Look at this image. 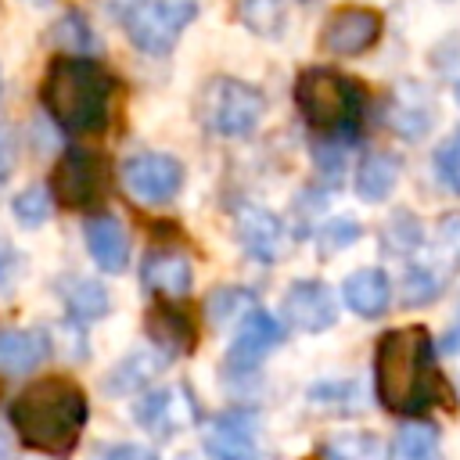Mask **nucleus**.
I'll return each mask as SVG.
<instances>
[{
  "instance_id": "obj_17",
  "label": "nucleus",
  "mask_w": 460,
  "mask_h": 460,
  "mask_svg": "<svg viewBox=\"0 0 460 460\" xmlns=\"http://www.w3.org/2000/svg\"><path fill=\"white\" fill-rule=\"evenodd\" d=\"M83 237H86V248H90L93 262L104 273H122L129 266V234L115 216L104 212V216L86 219Z\"/></svg>"
},
{
  "instance_id": "obj_7",
  "label": "nucleus",
  "mask_w": 460,
  "mask_h": 460,
  "mask_svg": "<svg viewBox=\"0 0 460 460\" xmlns=\"http://www.w3.org/2000/svg\"><path fill=\"white\" fill-rule=\"evenodd\" d=\"M108 190V162L104 155L90 147H68L54 172H50V194L65 208H90Z\"/></svg>"
},
{
  "instance_id": "obj_24",
  "label": "nucleus",
  "mask_w": 460,
  "mask_h": 460,
  "mask_svg": "<svg viewBox=\"0 0 460 460\" xmlns=\"http://www.w3.org/2000/svg\"><path fill=\"white\" fill-rule=\"evenodd\" d=\"M388 460H438V428L428 420L399 428L388 446Z\"/></svg>"
},
{
  "instance_id": "obj_8",
  "label": "nucleus",
  "mask_w": 460,
  "mask_h": 460,
  "mask_svg": "<svg viewBox=\"0 0 460 460\" xmlns=\"http://www.w3.org/2000/svg\"><path fill=\"white\" fill-rule=\"evenodd\" d=\"M119 180L133 201L165 205L183 187V165H180V158H172L165 151H140V155H129L122 162Z\"/></svg>"
},
{
  "instance_id": "obj_37",
  "label": "nucleus",
  "mask_w": 460,
  "mask_h": 460,
  "mask_svg": "<svg viewBox=\"0 0 460 460\" xmlns=\"http://www.w3.org/2000/svg\"><path fill=\"white\" fill-rule=\"evenodd\" d=\"M11 270H14V252H11V248L0 241V284L7 280V273H11Z\"/></svg>"
},
{
  "instance_id": "obj_36",
  "label": "nucleus",
  "mask_w": 460,
  "mask_h": 460,
  "mask_svg": "<svg viewBox=\"0 0 460 460\" xmlns=\"http://www.w3.org/2000/svg\"><path fill=\"white\" fill-rule=\"evenodd\" d=\"M446 356H460V305H456V313H453V323L446 327V334H442V345H438Z\"/></svg>"
},
{
  "instance_id": "obj_32",
  "label": "nucleus",
  "mask_w": 460,
  "mask_h": 460,
  "mask_svg": "<svg viewBox=\"0 0 460 460\" xmlns=\"http://www.w3.org/2000/svg\"><path fill=\"white\" fill-rule=\"evenodd\" d=\"M356 237H359V223L356 219H345V216L341 219H331V223H323L316 230V244H320L323 255H334V252L349 248Z\"/></svg>"
},
{
  "instance_id": "obj_10",
  "label": "nucleus",
  "mask_w": 460,
  "mask_h": 460,
  "mask_svg": "<svg viewBox=\"0 0 460 460\" xmlns=\"http://www.w3.org/2000/svg\"><path fill=\"white\" fill-rule=\"evenodd\" d=\"M133 417L140 428H147L155 438H172L183 428L198 424V399L187 385H169L158 392H147L137 406Z\"/></svg>"
},
{
  "instance_id": "obj_9",
  "label": "nucleus",
  "mask_w": 460,
  "mask_h": 460,
  "mask_svg": "<svg viewBox=\"0 0 460 460\" xmlns=\"http://www.w3.org/2000/svg\"><path fill=\"white\" fill-rule=\"evenodd\" d=\"M381 29H385L381 11L349 4V7L331 11V18L320 29V47L338 58H359L381 40Z\"/></svg>"
},
{
  "instance_id": "obj_1",
  "label": "nucleus",
  "mask_w": 460,
  "mask_h": 460,
  "mask_svg": "<svg viewBox=\"0 0 460 460\" xmlns=\"http://www.w3.org/2000/svg\"><path fill=\"white\" fill-rule=\"evenodd\" d=\"M374 388L385 410L406 417H417L431 406H456V395L438 370L431 334L413 323L381 334L374 352Z\"/></svg>"
},
{
  "instance_id": "obj_19",
  "label": "nucleus",
  "mask_w": 460,
  "mask_h": 460,
  "mask_svg": "<svg viewBox=\"0 0 460 460\" xmlns=\"http://www.w3.org/2000/svg\"><path fill=\"white\" fill-rule=\"evenodd\" d=\"M47 356H50V334L47 331H40V327L0 331V370L25 374V370H36Z\"/></svg>"
},
{
  "instance_id": "obj_38",
  "label": "nucleus",
  "mask_w": 460,
  "mask_h": 460,
  "mask_svg": "<svg viewBox=\"0 0 460 460\" xmlns=\"http://www.w3.org/2000/svg\"><path fill=\"white\" fill-rule=\"evenodd\" d=\"M7 169H11V155H7V144L0 140V180L7 176Z\"/></svg>"
},
{
  "instance_id": "obj_35",
  "label": "nucleus",
  "mask_w": 460,
  "mask_h": 460,
  "mask_svg": "<svg viewBox=\"0 0 460 460\" xmlns=\"http://www.w3.org/2000/svg\"><path fill=\"white\" fill-rule=\"evenodd\" d=\"M97 460H158V453L151 446H140V442H119V446L101 449Z\"/></svg>"
},
{
  "instance_id": "obj_21",
  "label": "nucleus",
  "mask_w": 460,
  "mask_h": 460,
  "mask_svg": "<svg viewBox=\"0 0 460 460\" xmlns=\"http://www.w3.org/2000/svg\"><path fill=\"white\" fill-rule=\"evenodd\" d=\"M399 172H402V162L388 151H370L359 165H356V194L370 205L385 201L395 183H399Z\"/></svg>"
},
{
  "instance_id": "obj_15",
  "label": "nucleus",
  "mask_w": 460,
  "mask_h": 460,
  "mask_svg": "<svg viewBox=\"0 0 460 460\" xmlns=\"http://www.w3.org/2000/svg\"><path fill=\"white\" fill-rule=\"evenodd\" d=\"M385 122L402 140H420L435 122V104H431L428 90L417 83H399L388 108H385Z\"/></svg>"
},
{
  "instance_id": "obj_5",
  "label": "nucleus",
  "mask_w": 460,
  "mask_h": 460,
  "mask_svg": "<svg viewBox=\"0 0 460 460\" xmlns=\"http://www.w3.org/2000/svg\"><path fill=\"white\" fill-rule=\"evenodd\" d=\"M115 18L140 54L165 58L198 18V0H115Z\"/></svg>"
},
{
  "instance_id": "obj_30",
  "label": "nucleus",
  "mask_w": 460,
  "mask_h": 460,
  "mask_svg": "<svg viewBox=\"0 0 460 460\" xmlns=\"http://www.w3.org/2000/svg\"><path fill=\"white\" fill-rule=\"evenodd\" d=\"M54 194L47 190V187H25L18 198H14V219L22 223V226H40V223H47V216H50V201Z\"/></svg>"
},
{
  "instance_id": "obj_20",
  "label": "nucleus",
  "mask_w": 460,
  "mask_h": 460,
  "mask_svg": "<svg viewBox=\"0 0 460 460\" xmlns=\"http://www.w3.org/2000/svg\"><path fill=\"white\" fill-rule=\"evenodd\" d=\"M147 338L169 356H180V352H190L194 345V323L183 309H172L169 302H155L147 309Z\"/></svg>"
},
{
  "instance_id": "obj_23",
  "label": "nucleus",
  "mask_w": 460,
  "mask_h": 460,
  "mask_svg": "<svg viewBox=\"0 0 460 460\" xmlns=\"http://www.w3.org/2000/svg\"><path fill=\"white\" fill-rule=\"evenodd\" d=\"M424 262L442 280H449V277L460 273V212H446L435 223V234H431V244H428Z\"/></svg>"
},
{
  "instance_id": "obj_39",
  "label": "nucleus",
  "mask_w": 460,
  "mask_h": 460,
  "mask_svg": "<svg viewBox=\"0 0 460 460\" xmlns=\"http://www.w3.org/2000/svg\"><path fill=\"white\" fill-rule=\"evenodd\" d=\"M0 460H14V453H11V446H7V438H0Z\"/></svg>"
},
{
  "instance_id": "obj_11",
  "label": "nucleus",
  "mask_w": 460,
  "mask_h": 460,
  "mask_svg": "<svg viewBox=\"0 0 460 460\" xmlns=\"http://www.w3.org/2000/svg\"><path fill=\"white\" fill-rule=\"evenodd\" d=\"M259 413L252 406H230L205 428V453L212 460H262L259 456Z\"/></svg>"
},
{
  "instance_id": "obj_22",
  "label": "nucleus",
  "mask_w": 460,
  "mask_h": 460,
  "mask_svg": "<svg viewBox=\"0 0 460 460\" xmlns=\"http://www.w3.org/2000/svg\"><path fill=\"white\" fill-rule=\"evenodd\" d=\"M169 359H172V356H169L165 349H158V345H144V349H137L133 356H126V359L111 370V377L104 381V388H108V392H119V395L137 392V388H144V385H147Z\"/></svg>"
},
{
  "instance_id": "obj_14",
  "label": "nucleus",
  "mask_w": 460,
  "mask_h": 460,
  "mask_svg": "<svg viewBox=\"0 0 460 460\" xmlns=\"http://www.w3.org/2000/svg\"><path fill=\"white\" fill-rule=\"evenodd\" d=\"M237 237L241 248L255 259V262H277L284 252V223L262 208V205H241L237 208Z\"/></svg>"
},
{
  "instance_id": "obj_6",
  "label": "nucleus",
  "mask_w": 460,
  "mask_h": 460,
  "mask_svg": "<svg viewBox=\"0 0 460 460\" xmlns=\"http://www.w3.org/2000/svg\"><path fill=\"white\" fill-rule=\"evenodd\" d=\"M262 111H266L262 90L234 75H212L198 97V115L205 129H212L216 137H248L259 126Z\"/></svg>"
},
{
  "instance_id": "obj_26",
  "label": "nucleus",
  "mask_w": 460,
  "mask_h": 460,
  "mask_svg": "<svg viewBox=\"0 0 460 460\" xmlns=\"http://www.w3.org/2000/svg\"><path fill=\"white\" fill-rule=\"evenodd\" d=\"M205 309H208L212 327H226V323H234V320H241V316H248L255 309V295L248 288H216L208 295Z\"/></svg>"
},
{
  "instance_id": "obj_41",
  "label": "nucleus",
  "mask_w": 460,
  "mask_h": 460,
  "mask_svg": "<svg viewBox=\"0 0 460 460\" xmlns=\"http://www.w3.org/2000/svg\"><path fill=\"white\" fill-rule=\"evenodd\" d=\"M456 104H460V83H456Z\"/></svg>"
},
{
  "instance_id": "obj_16",
  "label": "nucleus",
  "mask_w": 460,
  "mask_h": 460,
  "mask_svg": "<svg viewBox=\"0 0 460 460\" xmlns=\"http://www.w3.org/2000/svg\"><path fill=\"white\" fill-rule=\"evenodd\" d=\"M140 284L155 295H169V298H183L194 284V273H190V262L183 252H172V248H155L144 255V266H140Z\"/></svg>"
},
{
  "instance_id": "obj_28",
  "label": "nucleus",
  "mask_w": 460,
  "mask_h": 460,
  "mask_svg": "<svg viewBox=\"0 0 460 460\" xmlns=\"http://www.w3.org/2000/svg\"><path fill=\"white\" fill-rule=\"evenodd\" d=\"M323 456L327 460H388V453L381 449V442L367 431H345L334 435L331 442H323Z\"/></svg>"
},
{
  "instance_id": "obj_25",
  "label": "nucleus",
  "mask_w": 460,
  "mask_h": 460,
  "mask_svg": "<svg viewBox=\"0 0 460 460\" xmlns=\"http://www.w3.org/2000/svg\"><path fill=\"white\" fill-rule=\"evenodd\" d=\"M65 295V305L68 313L79 320V323H90V320H101L108 313V291L97 284V280H83V277H72L68 288H61Z\"/></svg>"
},
{
  "instance_id": "obj_3",
  "label": "nucleus",
  "mask_w": 460,
  "mask_h": 460,
  "mask_svg": "<svg viewBox=\"0 0 460 460\" xmlns=\"http://www.w3.org/2000/svg\"><path fill=\"white\" fill-rule=\"evenodd\" d=\"M90 417L86 392L72 377H40L11 402V424L18 438L50 456H68Z\"/></svg>"
},
{
  "instance_id": "obj_27",
  "label": "nucleus",
  "mask_w": 460,
  "mask_h": 460,
  "mask_svg": "<svg viewBox=\"0 0 460 460\" xmlns=\"http://www.w3.org/2000/svg\"><path fill=\"white\" fill-rule=\"evenodd\" d=\"M313 406L327 410V413H359L363 410V388L356 381H323L316 388H309Z\"/></svg>"
},
{
  "instance_id": "obj_33",
  "label": "nucleus",
  "mask_w": 460,
  "mask_h": 460,
  "mask_svg": "<svg viewBox=\"0 0 460 460\" xmlns=\"http://www.w3.org/2000/svg\"><path fill=\"white\" fill-rule=\"evenodd\" d=\"M54 40H58L61 47H72L75 54H86V50L93 47V32H90V25L83 22V14H75V11H68V14L54 25Z\"/></svg>"
},
{
  "instance_id": "obj_12",
  "label": "nucleus",
  "mask_w": 460,
  "mask_h": 460,
  "mask_svg": "<svg viewBox=\"0 0 460 460\" xmlns=\"http://www.w3.org/2000/svg\"><path fill=\"white\" fill-rule=\"evenodd\" d=\"M284 341V323L277 316H270L266 309H252L244 316V323L237 327L234 341H230V352H226V367L230 370H255L277 345Z\"/></svg>"
},
{
  "instance_id": "obj_34",
  "label": "nucleus",
  "mask_w": 460,
  "mask_h": 460,
  "mask_svg": "<svg viewBox=\"0 0 460 460\" xmlns=\"http://www.w3.org/2000/svg\"><path fill=\"white\" fill-rule=\"evenodd\" d=\"M435 172H438V180L453 194H460V129L446 144H438V151H435Z\"/></svg>"
},
{
  "instance_id": "obj_31",
  "label": "nucleus",
  "mask_w": 460,
  "mask_h": 460,
  "mask_svg": "<svg viewBox=\"0 0 460 460\" xmlns=\"http://www.w3.org/2000/svg\"><path fill=\"white\" fill-rule=\"evenodd\" d=\"M417 244H420V223H417L410 212H395L392 223L385 226V248L406 255V252H413Z\"/></svg>"
},
{
  "instance_id": "obj_18",
  "label": "nucleus",
  "mask_w": 460,
  "mask_h": 460,
  "mask_svg": "<svg viewBox=\"0 0 460 460\" xmlns=\"http://www.w3.org/2000/svg\"><path fill=\"white\" fill-rule=\"evenodd\" d=\"M341 298H345V305H349L356 316L374 320V316H381V313L388 309V302H392V280H388L385 270L363 266V270H356V273L345 277Z\"/></svg>"
},
{
  "instance_id": "obj_2",
  "label": "nucleus",
  "mask_w": 460,
  "mask_h": 460,
  "mask_svg": "<svg viewBox=\"0 0 460 460\" xmlns=\"http://www.w3.org/2000/svg\"><path fill=\"white\" fill-rule=\"evenodd\" d=\"M115 79L104 65L86 54H61L47 65L40 83V101L50 122L72 137L104 133L111 122Z\"/></svg>"
},
{
  "instance_id": "obj_13",
  "label": "nucleus",
  "mask_w": 460,
  "mask_h": 460,
  "mask_svg": "<svg viewBox=\"0 0 460 460\" xmlns=\"http://www.w3.org/2000/svg\"><path fill=\"white\" fill-rule=\"evenodd\" d=\"M284 316H288L291 327H298L305 334L327 331L338 320L331 288L320 284V280H295L288 288V295H284Z\"/></svg>"
},
{
  "instance_id": "obj_4",
  "label": "nucleus",
  "mask_w": 460,
  "mask_h": 460,
  "mask_svg": "<svg viewBox=\"0 0 460 460\" xmlns=\"http://www.w3.org/2000/svg\"><path fill=\"white\" fill-rule=\"evenodd\" d=\"M295 104L316 133L345 144L356 140L363 122V90L356 79L323 65H309L295 79Z\"/></svg>"
},
{
  "instance_id": "obj_29",
  "label": "nucleus",
  "mask_w": 460,
  "mask_h": 460,
  "mask_svg": "<svg viewBox=\"0 0 460 460\" xmlns=\"http://www.w3.org/2000/svg\"><path fill=\"white\" fill-rule=\"evenodd\" d=\"M442 277L428 266V262H413V266H406V273H402V305H428V302H435L438 298V291H442Z\"/></svg>"
},
{
  "instance_id": "obj_40",
  "label": "nucleus",
  "mask_w": 460,
  "mask_h": 460,
  "mask_svg": "<svg viewBox=\"0 0 460 460\" xmlns=\"http://www.w3.org/2000/svg\"><path fill=\"white\" fill-rule=\"evenodd\" d=\"M176 460H194V456H190V453H180V456H176Z\"/></svg>"
}]
</instances>
